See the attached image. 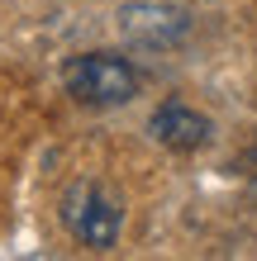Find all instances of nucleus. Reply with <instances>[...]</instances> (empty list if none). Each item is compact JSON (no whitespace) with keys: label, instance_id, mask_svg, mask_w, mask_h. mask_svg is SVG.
<instances>
[{"label":"nucleus","instance_id":"obj_1","mask_svg":"<svg viewBox=\"0 0 257 261\" xmlns=\"http://www.w3.org/2000/svg\"><path fill=\"white\" fill-rule=\"evenodd\" d=\"M62 223L67 233L81 242V247L90 252H110L119 242V228H124V209H119V199L96 186V180H72V186L62 190Z\"/></svg>","mask_w":257,"mask_h":261},{"label":"nucleus","instance_id":"obj_3","mask_svg":"<svg viewBox=\"0 0 257 261\" xmlns=\"http://www.w3.org/2000/svg\"><path fill=\"white\" fill-rule=\"evenodd\" d=\"M119 29H124V38L138 43V48H172V43L186 38L191 14L181 5H167V0H138V5L119 10Z\"/></svg>","mask_w":257,"mask_h":261},{"label":"nucleus","instance_id":"obj_2","mask_svg":"<svg viewBox=\"0 0 257 261\" xmlns=\"http://www.w3.org/2000/svg\"><path fill=\"white\" fill-rule=\"evenodd\" d=\"M62 86L77 105H124L138 95V71H133L119 53H81L62 67Z\"/></svg>","mask_w":257,"mask_h":261},{"label":"nucleus","instance_id":"obj_5","mask_svg":"<svg viewBox=\"0 0 257 261\" xmlns=\"http://www.w3.org/2000/svg\"><path fill=\"white\" fill-rule=\"evenodd\" d=\"M248 166H252V180H257V143H252V152H248Z\"/></svg>","mask_w":257,"mask_h":261},{"label":"nucleus","instance_id":"obj_4","mask_svg":"<svg viewBox=\"0 0 257 261\" xmlns=\"http://www.w3.org/2000/svg\"><path fill=\"white\" fill-rule=\"evenodd\" d=\"M153 138L162 147H172V152H195V147H205L209 143V119L200 110H191V105H181V100H167V105H157V114H153Z\"/></svg>","mask_w":257,"mask_h":261}]
</instances>
